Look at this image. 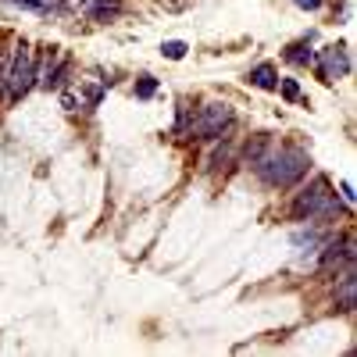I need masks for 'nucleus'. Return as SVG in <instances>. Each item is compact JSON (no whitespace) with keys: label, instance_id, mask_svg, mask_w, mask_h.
<instances>
[{"label":"nucleus","instance_id":"obj_1","mask_svg":"<svg viewBox=\"0 0 357 357\" xmlns=\"http://www.w3.org/2000/svg\"><path fill=\"white\" fill-rule=\"evenodd\" d=\"M350 215H354V207L340 200V193L333 190V178L314 175V172L304 183H296L286 200V222L293 225H304V222L336 225V222H350Z\"/></svg>","mask_w":357,"mask_h":357},{"label":"nucleus","instance_id":"obj_2","mask_svg":"<svg viewBox=\"0 0 357 357\" xmlns=\"http://www.w3.org/2000/svg\"><path fill=\"white\" fill-rule=\"evenodd\" d=\"M311 172H314V161H311L307 146H301V143H275L250 175L257 178L264 190L289 193L296 183H304Z\"/></svg>","mask_w":357,"mask_h":357},{"label":"nucleus","instance_id":"obj_3","mask_svg":"<svg viewBox=\"0 0 357 357\" xmlns=\"http://www.w3.org/2000/svg\"><path fill=\"white\" fill-rule=\"evenodd\" d=\"M357 261V240H354V229L350 225H333L329 236L321 240L318 254L311 257V275L321 279V282H329L343 264Z\"/></svg>","mask_w":357,"mask_h":357},{"label":"nucleus","instance_id":"obj_4","mask_svg":"<svg viewBox=\"0 0 357 357\" xmlns=\"http://www.w3.org/2000/svg\"><path fill=\"white\" fill-rule=\"evenodd\" d=\"M40 82V50H33L29 43H15L11 47V65H8V93L4 104H18L36 89Z\"/></svg>","mask_w":357,"mask_h":357},{"label":"nucleus","instance_id":"obj_5","mask_svg":"<svg viewBox=\"0 0 357 357\" xmlns=\"http://www.w3.org/2000/svg\"><path fill=\"white\" fill-rule=\"evenodd\" d=\"M236 107L229 100H197L193 118V143H215L236 132Z\"/></svg>","mask_w":357,"mask_h":357},{"label":"nucleus","instance_id":"obj_6","mask_svg":"<svg viewBox=\"0 0 357 357\" xmlns=\"http://www.w3.org/2000/svg\"><path fill=\"white\" fill-rule=\"evenodd\" d=\"M72 68H75V61H72V54H65L61 47H50V50H40V82H36V89H65L68 82H72Z\"/></svg>","mask_w":357,"mask_h":357},{"label":"nucleus","instance_id":"obj_7","mask_svg":"<svg viewBox=\"0 0 357 357\" xmlns=\"http://www.w3.org/2000/svg\"><path fill=\"white\" fill-rule=\"evenodd\" d=\"M311 68H314V75H318L321 82H329V86H333V82H340V79H347V75L354 72V61H350L347 43H329V47L314 50Z\"/></svg>","mask_w":357,"mask_h":357},{"label":"nucleus","instance_id":"obj_8","mask_svg":"<svg viewBox=\"0 0 357 357\" xmlns=\"http://www.w3.org/2000/svg\"><path fill=\"white\" fill-rule=\"evenodd\" d=\"M329 296H333V307L340 314H354L357 311V261L343 264L340 272L329 279Z\"/></svg>","mask_w":357,"mask_h":357},{"label":"nucleus","instance_id":"obj_9","mask_svg":"<svg viewBox=\"0 0 357 357\" xmlns=\"http://www.w3.org/2000/svg\"><path fill=\"white\" fill-rule=\"evenodd\" d=\"M329 229H333V225H314V222L293 225V232H289V247H293L296 261H301V264H311V257L318 254V247H321L325 236H329Z\"/></svg>","mask_w":357,"mask_h":357},{"label":"nucleus","instance_id":"obj_10","mask_svg":"<svg viewBox=\"0 0 357 357\" xmlns=\"http://www.w3.org/2000/svg\"><path fill=\"white\" fill-rule=\"evenodd\" d=\"M207 154L200 161V172L204 175H229L236 168V139L225 136V139H215V143H204Z\"/></svg>","mask_w":357,"mask_h":357},{"label":"nucleus","instance_id":"obj_11","mask_svg":"<svg viewBox=\"0 0 357 357\" xmlns=\"http://www.w3.org/2000/svg\"><path fill=\"white\" fill-rule=\"evenodd\" d=\"M275 146V136L272 132H250L243 143H236V168L243 172H254L261 165V158Z\"/></svg>","mask_w":357,"mask_h":357},{"label":"nucleus","instance_id":"obj_12","mask_svg":"<svg viewBox=\"0 0 357 357\" xmlns=\"http://www.w3.org/2000/svg\"><path fill=\"white\" fill-rule=\"evenodd\" d=\"M193 118H197V100L193 97H178L175 100V118H172V139L190 143L193 139Z\"/></svg>","mask_w":357,"mask_h":357},{"label":"nucleus","instance_id":"obj_13","mask_svg":"<svg viewBox=\"0 0 357 357\" xmlns=\"http://www.w3.org/2000/svg\"><path fill=\"white\" fill-rule=\"evenodd\" d=\"M122 11H126V0H82L79 4V15L86 22H93V25H107Z\"/></svg>","mask_w":357,"mask_h":357},{"label":"nucleus","instance_id":"obj_14","mask_svg":"<svg viewBox=\"0 0 357 357\" xmlns=\"http://www.w3.org/2000/svg\"><path fill=\"white\" fill-rule=\"evenodd\" d=\"M111 82H114V79H104V75L82 79V82L75 86V89H79V97H82V111H97L100 100H104V93L111 89Z\"/></svg>","mask_w":357,"mask_h":357},{"label":"nucleus","instance_id":"obj_15","mask_svg":"<svg viewBox=\"0 0 357 357\" xmlns=\"http://www.w3.org/2000/svg\"><path fill=\"white\" fill-rule=\"evenodd\" d=\"M314 36L307 33L304 40H296V43H289L286 50H282V61L289 65V68H311V61H314Z\"/></svg>","mask_w":357,"mask_h":357},{"label":"nucleus","instance_id":"obj_16","mask_svg":"<svg viewBox=\"0 0 357 357\" xmlns=\"http://www.w3.org/2000/svg\"><path fill=\"white\" fill-rule=\"evenodd\" d=\"M247 82L254 89H264V93H275V86H279V68L272 61H257L250 72H247Z\"/></svg>","mask_w":357,"mask_h":357},{"label":"nucleus","instance_id":"obj_17","mask_svg":"<svg viewBox=\"0 0 357 357\" xmlns=\"http://www.w3.org/2000/svg\"><path fill=\"white\" fill-rule=\"evenodd\" d=\"M275 93L286 100V104H301L304 100V86L301 79H289V75H279V86H275Z\"/></svg>","mask_w":357,"mask_h":357},{"label":"nucleus","instance_id":"obj_18","mask_svg":"<svg viewBox=\"0 0 357 357\" xmlns=\"http://www.w3.org/2000/svg\"><path fill=\"white\" fill-rule=\"evenodd\" d=\"M158 89H161V82H158L154 75H136V82H132V97H136V100H154V97H158Z\"/></svg>","mask_w":357,"mask_h":357},{"label":"nucleus","instance_id":"obj_19","mask_svg":"<svg viewBox=\"0 0 357 357\" xmlns=\"http://www.w3.org/2000/svg\"><path fill=\"white\" fill-rule=\"evenodd\" d=\"M161 54H165V61H183V57L190 54V43L186 40H165Z\"/></svg>","mask_w":357,"mask_h":357},{"label":"nucleus","instance_id":"obj_20","mask_svg":"<svg viewBox=\"0 0 357 357\" xmlns=\"http://www.w3.org/2000/svg\"><path fill=\"white\" fill-rule=\"evenodd\" d=\"M354 197H357V193H354V183H350V178H343V183H340V200L354 207Z\"/></svg>","mask_w":357,"mask_h":357},{"label":"nucleus","instance_id":"obj_21","mask_svg":"<svg viewBox=\"0 0 357 357\" xmlns=\"http://www.w3.org/2000/svg\"><path fill=\"white\" fill-rule=\"evenodd\" d=\"M293 4L301 8V11H321V4H325V0H293Z\"/></svg>","mask_w":357,"mask_h":357}]
</instances>
